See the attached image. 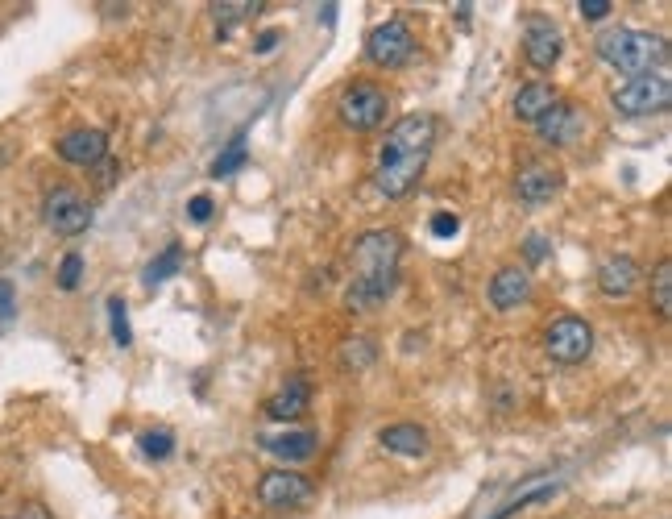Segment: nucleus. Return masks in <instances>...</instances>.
<instances>
[{
	"mask_svg": "<svg viewBox=\"0 0 672 519\" xmlns=\"http://www.w3.org/2000/svg\"><path fill=\"white\" fill-rule=\"evenodd\" d=\"M79 279H83V258H79V254H67V258L59 262V287H63V291H75Z\"/></svg>",
	"mask_w": 672,
	"mask_h": 519,
	"instance_id": "26",
	"label": "nucleus"
},
{
	"mask_svg": "<svg viewBox=\"0 0 672 519\" xmlns=\"http://www.w3.org/2000/svg\"><path fill=\"white\" fill-rule=\"evenodd\" d=\"M544 245H548V241H544L540 233H531V237H527V258H531V262H540V258L548 254V250H544Z\"/></svg>",
	"mask_w": 672,
	"mask_h": 519,
	"instance_id": "32",
	"label": "nucleus"
},
{
	"mask_svg": "<svg viewBox=\"0 0 672 519\" xmlns=\"http://www.w3.org/2000/svg\"><path fill=\"white\" fill-rule=\"evenodd\" d=\"M108 316H112V337H117V345H133V333H129V316H125V304L121 299H108Z\"/></svg>",
	"mask_w": 672,
	"mask_h": 519,
	"instance_id": "24",
	"label": "nucleus"
},
{
	"mask_svg": "<svg viewBox=\"0 0 672 519\" xmlns=\"http://www.w3.org/2000/svg\"><path fill=\"white\" fill-rule=\"evenodd\" d=\"M96 167H100V171H96V183H100V187H108L112 179H117V162H112V158H100Z\"/></svg>",
	"mask_w": 672,
	"mask_h": 519,
	"instance_id": "31",
	"label": "nucleus"
},
{
	"mask_svg": "<svg viewBox=\"0 0 672 519\" xmlns=\"http://www.w3.org/2000/svg\"><path fill=\"white\" fill-rule=\"evenodd\" d=\"M639 279H643V270H639V262L627 258V254H610V258H602V266H598V291H602L606 299H627V295H635Z\"/></svg>",
	"mask_w": 672,
	"mask_h": 519,
	"instance_id": "11",
	"label": "nucleus"
},
{
	"mask_svg": "<svg viewBox=\"0 0 672 519\" xmlns=\"http://www.w3.org/2000/svg\"><path fill=\"white\" fill-rule=\"evenodd\" d=\"M577 13H581L585 21H602V17L610 13V0H581Z\"/></svg>",
	"mask_w": 672,
	"mask_h": 519,
	"instance_id": "29",
	"label": "nucleus"
},
{
	"mask_svg": "<svg viewBox=\"0 0 672 519\" xmlns=\"http://www.w3.org/2000/svg\"><path fill=\"white\" fill-rule=\"evenodd\" d=\"M560 50H565V38H560V30L540 17V13H531L527 25H523V54H527V63L536 67V71H552L560 63Z\"/></svg>",
	"mask_w": 672,
	"mask_h": 519,
	"instance_id": "9",
	"label": "nucleus"
},
{
	"mask_svg": "<svg viewBox=\"0 0 672 519\" xmlns=\"http://www.w3.org/2000/svg\"><path fill=\"white\" fill-rule=\"evenodd\" d=\"M544 349H548L552 362L577 366V362H585V358L594 353V329H590V324H585L581 316H560V320L548 324Z\"/></svg>",
	"mask_w": 672,
	"mask_h": 519,
	"instance_id": "5",
	"label": "nucleus"
},
{
	"mask_svg": "<svg viewBox=\"0 0 672 519\" xmlns=\"http://www.w3.org/2000/svg\"><path fill=\"white\" fill-rule=\"evenodd\" d=\"M577 129H581V113L573 104H565V100H556L548 113L536 121V133L544 142H552V146H569L573 138H577Z\"/></svg>",
	"mask_w": 672,
	"mask_h": 519,
	"instance_id": "15",
	"label": "nucleus"
},
{
	"mask_svg": "<svg viewBox=\"0 0 672 519\" xmlns=\"http://www.w3.org/2000/svg\"><path fill=\"white\" fill-rule=\"evenodd\" d=\"M241 167H245V138H237L229 150H224V154L212 162V175H216V179H229V175L241 171Z\"/></svg>",
	"mask_w": 672,
	"mask_h": 519,
	"instance_id": "22",
	"label": "nucleus"
},
{
	"mask_svg": "<svg viewBox=\"0 0 672 519\" xmlns=\"http://www.w3.org/2000/svg\"><path fill=\"white\" fill-rule=\"evenodd\" d=\"M560 183H565V175H560L552 162H527V167L515 175V191H519V200L523 204H548Z\"/></svg>",
	"mask_w": 672,
	"mask_h": 519,
	"instance_id": "12",
	"label": "nucleus"
},
{
	"mask_svg": "<svg viewBox=\"0 0 672 519\" xmlns=\"http://www.w3.org/2000/svg\"><path fill=\"white\" fill-rule=\"evenodd\" d=\"M142 453L154 457V461H166V457L175 453V436L166 432V428H158V432H142Z\"/></svg>",
	"mask_w": 672,
	"mask_h": 519,
	"instance_id": "23",
	"label": "nucleus"
},
{
	"mask_svg": "<svg viewBox=\"0 0 672 519\" xmlns=\"http://www.w3.org/2000/svg\"><path fill=\"white\" fill-rule=\"evenodd\" d=\"M610 100L623 117H652V113H664V108L672 104V84H668L664 71L627 75L623 84L610 92Z\"/></svg>",
	"mask_w": 672,
	"mask_h": 519,
	"instance_id": "4",
	"label": "nucleus"
},
{
	"mask_svg": "<svg viewBox=\"0 0 672 519\" xmlns=\"http://www.w3.org/2000/svg\"><path fill=\"white\" fill-rule=\"evenodd\" d=\"M307 495H312V482H307L299 470H270L258 482V503L266 511H291V507L307 503Z\"/></svg>",
	"mask_w": 672,
	"mask_h": 519,
	"instance_id": "10",
	"label": "nucleus"
},
{
	"mask_svg": "<svg viewBox=\"0 0 672 519\" xmlns=\"http://www.w3.org/2000/svg\"><path fill=\"white\" fill-rule=\"evenodd\" d=\"M212 13H216V21H220V38H224V34L233 30V21H241L245 13H258V5H216Z\"/></svg>",
	"mask_w": 672,
	"mask_h": 519,
	"instance_id": "27",
	"label": "nucleus"
},
{
	"mask_svg": "<svg viewBox=\"0 0 672 519\" xmlns=\"http://www.w3.org/2000/svg\"><path fill=\"white\" fill-rule=\"evenodd\" d=\"M386 108H390V100H386V92L378 88V84H349L345 92H341V104H336V113H341V121L349 125V129H357V133H370V129H378L382 121H386Z\"/></svg>",
	"mask_w": 672,
	"mask_h": 519,
	"instance_id": "6",
	"label": "nucleus"
},
{
	"mask_svg": "<svg viewBox=\"0 0 672 519\" xmlns=\"http://www.w3.org/2000/svg\"><path fill=\"white\" fill-rule=\"evenodd\" d=\"M59 158L71 167H96L100 158H108V138L104 129H71L59 138Z\"/></svg>",
	"mask_w": 672,
	"mask_h": 519,
	"instance_id": "13",
	"label": "nucleus"
},
{
	"mask_svg": "<svg viewBox=\"0 0 672 519\" xmlns=\"http://www.w3.org/2000/svg\"><path fill=\"white\" fill-rule=\"evenodd\" d=\"M307 403H312V387H307L303 378H287L283 387L266 399V416L270 420H299L307 412Z\"/></svg>",
	"mask_w": 672,
	"mask_h": 519,
	"instance_id": "16",
	"label": "nucleus"
},
{
	"mask_svg": "<svg viewBox=\"0 0 672 519\" xmlns=\"http://www.w3.org/2000/svg\"><path fill=\"white\" fill-rule=\"evenodd\" d=\"M370 362H374V341L366 337L345 341V366H370Z\"/></svg>",
	"mask_w": 672,
	"mask_h": 519,
	"instance_id": "25",
	"label": "nucleus"
},
{
	"mask_svg": "<svg viewBox=\"0 0 672 519\" xmlns=\"http://www.w3.org/2000/svg\"><path fill=\"white\" fill-rule=\"evenodd\" d=\"M432 233H436V237H457V233H461V221H457L453 212H436V216H432Z\"/></svg>",
	"mask_w": 672,
	"mask_h": 519,
	"instance_id": "28",
	"label": "nucleus"
},
{
	"mask_svg": "<svg viewBox=\"0 0 672 519\" xmlns=\"http://www.w3.org/2000/svg\"><path fill=\"white\" fill-rule=\"evenodd\" d=\"M552 104H556V92H552L548 84H540V79H536V84L519 88V96H515V117H519V121H531V125H536V121L548 113Z\"/></svg>",
	"mask_w": 672,
	"mask_h": 519,
	"instance_id": "18",
	"label": "nucleus"
},
{
	"mask_svg": "<svg viewBox=\"0 0 672 519\" xmlns=\"http://www.w3.org/2000/svg\"><path fill=\"white\" fill-rule=\"evenodd\" d=\"M531 295V275L523 266H502L490 279V308L494 312H515L519 304H527Z\"/></svg>",
	"mask_w": 672,
	"mask_h": 519,
	"instance_id": "14",
	"label": "nucleus"
},
{
	"mask_svg": "<svg viewBox=\"0 0 672 519\" xmlns=\"http://www.w3.org/2000/svg\"><path fill=\"white\" fill-rule=\"evenodd\" d=\"M9 316H13V287L0 283V320H9Z\"/></svg>",
	"mask_w": 672,
	"mask_h": 519,
	"instance_id": "33",
	"label": "nucleus"
},
{
	"mask_svg": "<svg viewBox=\"0 0 672 519\" xmlns=\"http://www.w3.org/2000/svg\"><path fill=\"white\" fill-rule=\"evenodd\" d=\"M652 308L660 316H672V262L668 258L656 266V275H652Z\"/></svg>",
	"mask_w": 672,
	"mask_h": 519,
	"instance_id": "21",
	"label": "nucleus"
},
{
	"mask_svg": "<svg viewBox=\"0 0 672 519\" xmlns=\"http://www.w3.org/2000/svg\"><path fill=\"white\" fill-rule=\"evenodd\" d=\"M278 38H283L278 30H266V34L258 38V46H254V50H262V54H266V50H274V42H278Z\"/></svg>",
	"mask_w": 672,
	"mask_h": 519,
	"instance_id": "35",
	"label": "nucleus"
},
{
	"mask_svg": "<svg viewBox=\"0 0 672 519\" xmlns=\"http://www.w3.org/2000/svg\"><path fill=\"white\" fill-rule=\"evenodd\" d=\"M594 50L602 63H610L614 71H627V75H648L668 63V42L648 30H606L594 42Z\"/></svg>",
	"mask_w": 672,
	"mask_h": 519,
	"instance_id": "2",
	"label": "nucleus"
},
{
	"mask_svg": "<svg viewBox=\"0 0 672 519\" xmlns=\"http://www.w3.org/2000/svg\"><path fill=\"white\" fill-rule=\"evenodd\" d=\"M187 212H191V221H195V225H208V216H212V196H195V200L187 204Z\"/></svg>",
	"mask_w": 672,
	"mask_h": 519,
	"instance_id": "30",
	"label": "nucleus"
},
{
	"mask_svg": "<svg viewBox=\"0 0 672 519\" xmlns=\"http://www.w3.org/2000/svg\"><path fill=\"white\" fill-rule=\"evenodd\" d=\"M403 237L395 229H370L353 241V279L361 283H399Z\"/></svg>",
	"mask_w": 672,
	"mask_h": 519,
	"instance_id": "3",
	"label": "nucleus"
},
{
	"mask_svg": "<svg viewBox=\"0 0 672 519\" xmlns=\"http://www.w3.org/2000/svg\"><path fill=\"white\" fill-rule=\"evenodd\" d=\"M316 432H283V436H266V449L283 461H307L316 453Z\"/></svg>",
	"mask_w": 672,
	"mask_h": 519,
	"instance_id": "19",
	"label": "nucleus"
},
{
	"mask_svg": "<svg viewBox=\"0 0 672 519\" xmlns=\"http://www.w3.org/2000/svg\"><path fill=\"white\" fill-rule=\"evenodd\" d=\"M179 266H183V245H166V250L146 266V287H162L171 275H179Z\"/></svg>",
	"mask_w": 672,
	"mask_h": 519,
	"instance_id": "20",
	"label": "nucleus"
},
{
	"mask_svg": "<svg viewBox=\"0 0 672 519\" xmlns=\"http://www.w3.org/2000/svg\"><path fill=\"white\" fill-rule=\"evenodd\" d=\"M42 216L59 237H79L83 229L92 225V208L75 187H54L46 196V204H42Z\"/></svg>",
	"mask_w": 672,
	"mask_h": 519,
	"instance_id": "8",
	"label": "nucleus"
},
{
	"mask_svg": "<svg viewBox=\"0 0 672 519\" xmlns=\"http://www.w3.org/2000/svg\"><path fill=\"white\" fill-rule=\"evenodd\" d=\"M378 445L386 453H399V457H424L428 453V432L419 424H390L378 432Z\"/></svg>",
	"mask_w": 672,
	"mask_h": 519,
	"instance_id": "17",
	"label": "nucleus"
},
{
	"mask_svg": "<svg viewBox=\"0 0 672 519\" xmlns=\"http://www.w3.org/2000/svg\"><path fill=\"white\" fill-rule=\"evenodd\" d=\"M21 519H54V515H50L42 503H25V507H21Z\"/></svg>",
	"mask_w": 672,
	"mask_h": 519,
	"instance_id": "34",
	"label": "nucleus"
},
{
	"mask_svg": "<svg viewBox=\"0 0 672 519\" xmlns=\"http://www.w3.org/2000/svg\"><path fill=\"white\" fill-rule=\"evenodd\" d=\"M366 54H370V63L382 67V71H399L415 59V38L411 30L399 21V17H390L382 25H374L370 38H366Z\"/></svg>",
	"mask_w": 672,
	"mask_h": 519,
	"instance_id": "7",
	"label": "nucleus"
},
{
	"mask_svg": "<svg viewBox=\"0 0 672 519\" xmlns=\"http://www.w3.org/2000/svg\"><path fill=\"white\" fill-rule=\"evenodd\" d=\"M436 142V121L432 113H407L403 121L390 125L382 158H378V191L386 200H403L407 191H415L419 175L428 167V154Z\"/></svg>",
	"mask_w": 672,
	"mask_h": 519,
	"instance_id": "1",
	"label": "nucleus"
}]
</instances>
